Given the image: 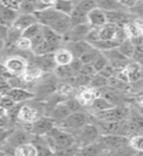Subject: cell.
<instances>
[{
  "instance_id": "8",
  "label": "cell",
  "mask_w": 143,
  "mask_h": 156,
  "mask_svg": "<svg viewBox=\"0 0 143 156\" xmlns=\"http://www.w3.org/2000/svg\"><path fill=\"white\" fill-rule=\"evenodd\" d=\"M131 109L127 105H116L110 109L93 112L92 117L101 121H121L127 119Z\"/></svg>"
},
{
  "instance_id": "36",
  "label": "cell",
  "mask_w": 143,
  "mask_h": 156,
  "mask_svg": "<svg viewBox=\"0 0 143 156\" xmlns=\"http://www.w3.org/2000/svg\"><path fill=\"white\" fill-rule=\"evenodd\" d=\"M100 54H101V51L97 50L96 48L93 47L90 51H88L86 54H84L80 58V60L82 61L83 63H91V65H92Z\"/></svg>"
},
{
  "instance_id": "16",
  "label": "cell",
  "mask_w": 143,
  "mask_h": 156,
  "mask_svg": "<svg viewBox=\"0 0 143 156\" xmlns=\"http://www.w3.org/2000/svg\"><path fill=\"white\" fill-rule=\"evenodd\" d=\"M46 73L44 72L40 67L37 66L36 65H34L32 62H29L28 67L26 68V72L23 73V75L22 76L23 80L27 83V84H34L38 80L42 79V77L45 75Z\"/></svg>"
},
{
  "instance_id": "26",
  "label": "cell",
  "mask_w": 143,
  "mask_h": 156,
  "mask_svg": "<svg viewBox=\"0 0 143 156\" xmlns=\"http://www.w3.org/2000/svg\"><path fill=\"white\" fill-rule=\"evenodd\" d=\"M96 7L105 12L116 11V10H127L129 11L119 0H96Z\"/></svg>"
},
{
  "instance_id": "18",
  "label": "cell",
  "mask_w": 143,
  "mask_h": 156,
  "mask_svg": "<svg viewBox=\"0 0 143 156\" xmlns=\"http://www.w3.org/2000/svg\"><path fill=\"white\" fill-rule=\"evenodd\" d=\"M88 23L91 24L92 27L100 28L108 23L106 12L99 8L93 9L88 14Z\"/></svg>"
},
{
  "instance_id": "32",
  "label": "cell",
  "mask_w": 143,
  "mask_h": 156,
  "mask_svg": "<svg viewBox=\"0 0 143 156\" xmlns=\"http://www.w3.org/2000/svg\"><path fill=\"white\" fill-rule=\"evenodd\" d=\"M120 45L119 42H117L116 40H105V39H99V40L96 41L92 44V46L96 48L97 50H99L101 52L108 51V50H112V49L118 48Z\"/></svg>"
},
{
  "instance_id": "3",
  "label": "cell",
  "mask_w": 143,
  "mask_h": 156,
  "mask_svg": "<svg viewBox=\"0 0 143 156\" xmlns=\"http://www.w3.org/2000/svg\"><path fill=\"white\" fill-rule=\"evenodd\" d=\"M72 134L75 136L76 144L80 147H83V146L96 143L101 136V132L96 123H90L89 122L81 129L73 132Z\"/></svg>"
},
{
  "instance_id": "47",
  "label": "cell",
  "mask_w": 143,
  "mask_h": 156,
  "mask_svg": "<svg viewBox=\"0 0 143 156\" xmlns=\"http://www.w3.org/2000/svg\"><path fill=\"white\" fill-rule=\"evenodd\" d=\"M9 115V110L4 107L3 105H0V119H4V118H8Z\"/></svg>"
},
{
  "instance_id": "15",
  "label": "cell",
  "mask_w": 143,
  "mask_h": 156,
  "mask_svg": "<svg viewBox=\"0 0 143 156\" xmlns=\"http://www.w3.org/2000/svg\"><path fill=\"white\" fill-rule=\"evenodd\" d=\"M98 95V91L95 88H92L90 86L87 87H82L80 88V91H79L75 98L79 101V102L83 105V106H90L92 105V102L93 101V100Z\"/></svg>"
},
{
  "instance_id": "17",
  "label": "cell",
  "mask_w": 143,
  "mask_h": 156,
  "mask_svg": "<svg viewBox=\"0 0 143 156\" xmlns=\"http://www.w3.org/2000/svg\"><path fill=\"white\" fill-rule=\"evenodd\" d=\"M38 23L35 14H26V13H19L18 17L15 20V22L11 27H14L21 31H23L32 24Z\"/></svg>"
},
{
  "instance_id": "41",
  "label": "cell",
  "mask_w": 143,
  "mask_h": 156,
  "mask_svg": "<svg viewBox=\"0 0 143 156\" xmlns=\"http://www.w3.org/2000/svg\"><path fill=\"white\" fill-rule=\"evenodd\" d=\"M0 4L8 9L19 12L22 1H19V0H0Z\"/></svg>"
},
{
  "instance_id": "25",
  "label": "cell",
  "mask_w": 143,
  "mask_h": 156,
  "mask_svg": "<svg viewBox=\"0 0 143 156\" xmlns=\"http://www.w3.org/2000/svg\"><path fill=\"white\" fill-rule=\"evenodd\" d=\"M116 106L112 101H110L108 99L104 98L103 96H97L93 101L92 102V105H90L91 109L93 112H98V111H103L106 109H110L112 107Z\"/></svg>"
},
{
  "instance_id": "45",
  "label": "cell",
  "mask_w": 143,
  "mask_h": 156,
  "mask_svg": "<svg viewBox=\"0 0 143 156\" xmlns=\"http://www.w3.org/2000/svg\"><path fill=\"white\" fill-rule=\"evenodd\" d=\"M9 30H10V27L6 26V24H2L0 23V39L6 43V40L9 35Z\"/></svg>"
},
{
  "instance_id": "12",
  "label": "cell",
  "mask_w": 143,
  "mask_h": 156,
  "mask_svg": "<svg viewBox=\"0 0 143 156\" xmlns=\"http://www.w3.org/2000/svg\"><path fill=\"white\" fill-rule=\"evenodd\" d=\"M102 53L104 54V56L107 58L109 63L115 68V69L117 70V72L122 70V69H124V68L127 66V63L131 61V60H130V58H127V57H125L124 55H123L118 48L112 49V50H108V51H104Z\"/></svg>"
},
{
  "instance_id": "23",
  "label": "cell",
  "mask_w": 143,
  "mask_h": 156,
  "mask_svg": "<svg viewBox=\"0 0 143 156\" xmlns=\"http://www.w3.org/2000/svg\"><path fill=\"white\" fill-rule=\"evenodd\" d=\"M13 154L17 156H36L39 155V151L32 141H27L18 145L14 149Z\"/></svg>"
},
{
  "instance_id": "48",
  "label": "cell",
  "mask_w": 143,
  "mask_h": 156,
  "mask_svg": "<svg viewBox=\"0 0 143 156\" xmlns=\"http://www.w3.org/2000/svg\"><path fill=\"white\" fill-rule=\"evenodd\" d=\"M39 1L41 2V4L44 7L48 8V7H53L57 0H39Z\"/></svg>"
},
{
  "instance_id": "24",
  "label": "cell",
  "mask_w": 143,
  "mask_h": 156,
  "mask_svg": "<svg viewBox=\"0 0 143 156\" xmlns=\"http://www.w3.org/2000/svg\"><path fill=\"white\" fill-rule=\"evenodd\" d=\"M39 0H23L19 7V13H26V14H35L40 10L45 9Z\"/></svg>"
},
{
  "instance_id": "38",
  "label": "cell",
  "mask_w": 143,
  "mask_h": 156,
  "mask_svg": "<svg viewBox=\"0 0 143 156\" xmlns=\"http://www.w3.org/2000/svg\"><path fill=\"white\" fill-rule=\"evenodd\" d=\"M130 144L134 150L137 152H143V134L134 135L130 139Z\"/></svg>"
},
{
  "instance_id": "5",
  "label": "cell",
  "mask_w": 143,
  "mask_h": 156,
  "mask_svg": "<svg viewBox=\"0 0 143 156\" xmlns=\"http://www.w3.org/2000/svg\"><path fill=\"white\" fill-rule=\"evenodd\" d=\"M97 140L102 145L103 149L110 150V152H118L119 150L123 151L131 146L130 138L123 135H101Z\"/></svg>"
},
{
  "instance_id": "44",
  "label": "cell",
  "mask_w": 143,
  "mask_h": 156,
  "mask_svg": "<svg viewBox=\"0 0 143 156\" xmlns=\"http://www.w3.org/2000/svg\"><path fill=\"white\" fill-rule=\"evenodd\" d=\"M83 65L84 63L82 62V61L80 60L79 58H73V61H72V62L70 63V66H71V68H72V70L75 72V74H78L79 72H80V70H81V68H82V66H83Z\"/></svg>"
},
{
  "instance_id": "2",
  "label": "cell",
  "mask_w": 143,
  "mask_h": 156,
  "mask_svg": "<svg viewBox=\"0 0 143 156\" xmlns=\"http://www.w3.org/2000/svg\"><path fill=\"white\" fill-rule=\"evenodd\" d=\"M45 139L53 152L57 154L76 144L74 135L58 126L53 128L47 135H45Z\"/></svg>"
},
{
  "instance_id": "51",
  "label": "cell",
  "mask_w": 143,
  "mask_h": 156,
  "mask_svg": "<svg viewBox=\"0 0 143 156\" xmlns=\"http://www.w3.org/2000/svg\"><path fill=\"white\" fill-rule=\"evenodd\" d=\"M0 63H2V58H1V55H0Z\"/></svg>"
},
{
  "instance_id": "29",
  "label": "cell",
  "mask_w": 143,
  "mask_h": 156,
  "mask_svg": "<svg viewBox=\"0 0 143 156\" xmlns=\"http://www.w3.org/2000/svg\"><path fill=\"white\" fill-rule=\"evenodd\" d=\"M117 29V24L107 23L105 26L99 28V39H105V40H111V39H113V40H115Z\"/></svg>"
},
{
  "instance_id": "27",
  "label": "cell",
  "mask_w": 143,
  "mask_h": 156,
  "mask_svg": "<svg viewBox=\"0 0 143 156\" xmlns=\"http://www.w3.org/2000/svg\"><path fill=\"white\" fill-rule=\"evenodd\" d=\"M124 27L129 38L132 39V38L143 36V26L142 23H138L137 21L132 20V21L126 23Z\"/></svg>"
},
{
  "instance_id": "40",
  "label": "cell",
  "mask_w": 143,
  "mask_h": 156,
  "mask_svg": "<svg viewBox=\"0 0 143 156\" xmlns=\"http://www.w3.org/2000/svg\"><path fill=\"white\" fill-rule=\"evenodd\" d=\"M108 65H109V62H108L107 58L104 56V54H103L102 52H101L100 55L98 56V58H96V60L95 61V62L92 63V66H93V67H95V69L96 70V72L101 71L103 68Z\"/></svg>"
},
{
  "instance_id": "4",
  "label": "cell",
  "mask_w": 143,
  "mask_h": 156,
  "mask_svg": "<svg viewBox=\"0 0 143 156\" xmlns=\"http://www.w3.org/2000/svg\"><path fill=\"white\" fill-rule=\"evenodd\" d=\"M2 65L10 76L22 77L28 67L29 61L22 55L14 54L3 60Z\"/></svg>"
},
{
  "instance_id": "37",
  "label": "cell",
  "mask_w": 143,
  "mask_h": 156,
  "mask_svg": "<svg viewBox=\"0 0 143 156\" xmlns=\"http://www.w3.org/2000/svg\"><path fill=\"white\" fill-rule=\"evenodd\" d=\"M42 29H43L42 24H40L39 23H36L32 24V26H30L29 27H27L26 29H24V30L23 31V36L27 37V38L32 40L37 34H39L42 31Z\"/></svg>"
},
{
  "instance_id": "21",
  "label": "cell",
  "mask_w": 143,
  "mask_h": 156,
  "mask_svg": "<svg viewBox=\"0 0 143 156\" xmlns=\"http://www.w3.org/2000/svg\"><path fill=\"white\" fill-rule=\"evenodd\" d=\"M54 58L58 66H69L72 62L74 56L70 52L69 49H67L65 46H62L60 49L54 53Z\"/></svg>"
},
{
  "instance_id": "49",
  "label": "cell",
  "mask_w": 143,
  "mask_h": 156,
  "mask_svg": "<svg viewBox=\"0 0 143 156\" xmlns=\"http://www.w3.org/2000/svg\"><path fill=\"white\" fill-rule=\"evenodd\" d=\"M5 47H6V43H5V41L0 39V52H1L2 50H4Z\"/></svg>"
},
{
  "instance_id": "13",
  "label": "cell",
  "mask_w": 143,
  "mask_h": 156,
  "mask_svg": "<svg viewBox=\"0 0 143 156\" xmlns=\"http://www.w3.org/2000/svg\"><path fill=\"white\" fill-rule=\"evenodd\" d=\"M134 14L130 13L127 10H116V11L106 12L107 22L109 23H114L117 26H125L126 23L132 21Z\"/></svg>"
},
{
  "instance_id": "46",
  "label": "cell",
  "mask_w": 143,
  "mask_h": 156,
  "mask_svg": "<svg viewBox=\"0 0 143 156\" xmlns=\"http://www.w3.org/2000/svg\"><path fill=\"white\" fill-rule=\"evenodd\" d=\"M134 100L135 104L137 105V106H138V108H139L138 111L143 114V92L139 93V94H136L134 98Z\"/></svg>"
},
{
  "instance_id": "14",
  "label": "cell",
  "mask_w": 143,
  "mask_h": 156,
  "mask_svg": "<svg viewBox=\"0 0 143 156\" xmlns=\"http://www.w3.org/2000/svg\"><path fill=\"white\" fill-rule=\"evenodd\" d=\"M16 104H24L35 98V94L26 88H11L7 94Z\"/></svg>"
},
{
  "instance_id": "11",
  "label": "cell",
  "mask_w": 143,
  "mask_h": 156,
  "mask_svg": "<svg viewBox=\"0 0 143 156\" xmlns=\"http://www.w3.org/2000/svg\"><path fill=\"white\" fill-rule=\"evenodd\" d=\"M39 117H41L39 110L36 107L27 104H23L17 112V119L23 124H32Z\"/></svg>"
},
{
  "instance_id": "1",
  "label": "cell",
  "mask_w": 143,
  "mask_h": 156,
  "mask_svg": "<svg viewBox=\"0 0 143 156\" xmlns=\"http://www.w3.org/2000/svg\"><path fill=\"white\" fill-rule=\"evenodd\" d=\"M38 23L43 27H47L54 31L65 35L71 28L72 24L70 17L60 13L54 7H48L35 13Z\"/></svg>"
},
{
  "instance_id": "53",
  "label": "cell",
  "mask_w": 143,
  "mask_h": 156,
  "mask_svg": "<svg viewBox=\"0 0 143 156\" xmlns=\"http://www.w3.org/2000/svg\"><path fill=\"white\" fill-rule=\"evenodd\" d=\"M142 134H143V132H142Z\"/></svg>"
},
{
  "instance_id": "50",
  "label": "cell",
  "mask_w": 143,
  "mask_h": 156,
  "mask_svg": "<svg viewBox=\"0 0 143 156\" xmlns=\"http://www.w3.org/2000/svg\"><path fill=\"white\" fill-rule=\"evenodd\" d=\"M71 1H73L74 3H75V5H76V4H78L79 2H81L82 0H71Z\"/></svg>"
},
{
  "instance_id": "28",
  "label": "cell",
  "mask_w": 143,
  "mask_h": 156,
  "mask_svg": "<svg viewBox=\"0 0 143 156\" xmlns=\"http://www.w3.org/2000/svg\"><path fill=\"white\" fill-rule=\"evenodd\" d=\"M75 6V3L71 0H57L53 7L60 13L66 15V16H70Z\"/></svg>"
},
{
  "instance_id": "43",
  "label": "cell",
  "mask_w": 143,
  "mask_h": 156,
  "mask_svg": "<svg viewBox=\"0 0 143 156\" xmlns=\"http://www.w3.org/2000/svg\"><path fill=\"white\" fill-rule=\"evenodd\" d=\"M97 73H99V74H101L102 76H104L106 78H110V77L115 76L117 74V70L109 63V65L106 66L101 71L97 72Z\"/></svg>"
},
{
  "instance_id": "20",
  "label": "cell",
  "mask_w": 143,
  "mask_h": 156,
  "mask_svg": "<svg viewBox=\"0 0 143 156\" xmlns=\"http://www.w3.org/2000/svg\"><path fill=\"white\" fill-rule=\"evenodd\" d=\"M70 113H72L71 110L69 109V107L67 106L65 101H63L58 102L57 105L53 106L49 116L52 117V118L56 121V124H57V122L61 121L65 118H66Z\"/></svg>"
},
{
  "instance_id": "39",
  "label": "cell",
  "mask_w": 143,
  "mask_h": 156,
  "mask_svg": "<svg viewBox=\"0 0 143 156\" xmlns=\"http://www.w3.org/2000/svg\"><path fill=\"white\" fill-rule=\"evenodd\" d=\"M76 7H78L86 14H89L91 11H92L93 9L97 8L96 0H82L81 2L76 4Z\"/></svg>"
},
{
  "instance_id": "31",
  "label": "cell",
  "mask_w": 143,
  "mask_h": 156,
  "mask_svg": "<svg viewBox=\"0 0 143 156\" xmlns=\"http://www.w3.org/2000/svg\"><path fill=\"white\" fill-rule=\"evenodd\" d=\"M70 21L71 24L73 26H77V24H82V23H88V14L83 12L78 7L75 6L72 14L70 15Z\"/></svg>"
},
{
  "instance_id": "33",
  "label": "cell",
  "mask_w": 143,
  "mask_h": 156,
  "mask_svg": "<svg viewBox=\"0 0 143 156\" xmlns=\"http://www.w3.org/2000/svg\"><path fill=\"white\" fill-rule=\"evenodd\" d=\"M14 48L18 50L19 53H32V48H33L32 41L31 39H29L27 37L22 36L18 40Z\"/></svg>"
},
{
  "instance_id": "35",
  "label": "cell",
  "mask_w": 143,
  "mask_h": 156,
  "mask_svg": "<svg viewBox=\"0 0 143 156\" xmlns=\"http://www.w3.org/2000/svg\"><path fill=\"white\" fill-rule=\"evenodd\" d=\"M107 86H108V78L102 76L99 73H96L95 76L92 77L90 87L95 88L96 90H100V89H104Z\"/></svg>"
},
{
  "instance_id": "34",
  "label": "cell",
  "mask_w": 143,
  "mask_h": 156,
  "mask_svg": "<svg viewBox=\"0 0 143 156\" xmlns=\"http://www.w3.org/2000/svg\"><path fill=\"white\" fill-rule=\"evenodd\" d=\"M55 75L62 80H68L72 78L73 76H75V72L72 70V68L70 66H57L55 69Z\"/></svg>"
},
{
  "instance_id": "7",
  "label": "cell",
  "mask_w": 143,
  "mask_h": 156,
  "mask_svg": "<svg viewBox=\"0 0 143 156\" xmlns=\"http://www.w3.org/2000/svg\"><path fill=\"white\" fill-rule=\"evenodd\" d=\"M95 123L99 128L101 135H123L127 136L131 134L127 119L121 121H101L97 120Z\"/></svg>"
},
{
  "instance_id": "9",
  "label": "cell",
  "mask_w": 143,
  "mask_h": 156,
  "mask_svg": "<svg viewBox=\"0 0 143 156\" xmlns=\"http://www.w3.org/2000/svg\"><path fill=\"white\" fill-rule=\"evenodd\" d=\"M92 27L90 23H82L73 26L65 35H63V41L65 44L69 42H76L80 40H86L89 32Z\"/></svg>"
},
{
  "instance_id": "42",
  "label": "cell",
  "mask_w": 143,
  "mask_h": 156,
  "mask_svg": "<svg viewBox=\"0 0 143 156\" xmlns=\"http://www.w3.org/2000/svg\"><path fill=\"white\" fill-rule=\"evenodd\" d=\"M79 73H81V74H84V75H87V76H90V77H92V76H95L97 72L93 66L91 65V63H84Z\"/></svg>"
},
{
  "instance_id": "30",
  "label": "cell",
  "mask_w": 143,
  "mask_h": 156,
  "mask_svg": "<svg viewBox=\"0 0 143 156\" xmlns=\"http://www.w3.org/2000/svg\"><path fill=\"white\" fill-rule=\"evenodd\" d=\"M119 51L124 55L125 57H127V58L131 60L132 57H134V54L135 51V45L134 43L132 42V40L131 38H127L126 40H124L123 42L120 43L119 47Z\"/></svg>"
},
{
  "instance_id": "52",
  "label": "cell",
  "mask_w": 143,
  "mask_h": 156,
  "mask_svg": "<svg viewBox=\"0 0 143 156\" xmlns=\"http://www.w3.org/2000/svg\"><path fill=\"white\" fill-rule=\"evenodd\" d=\"M19 1H22V2H23V0H19Z\"/></svg>"
},
{
  "instance_id": "6",
  "label": "cell",
  "mask_w": 143,
  "mask_h": 156,
  "mask_svg": "<svg viewBox=\"0 0 143 156\" xmlns=\"http://www.w3.org/2000/svg\"><path fill=\"white\" fill-rule=\"evenodd\" d=\"M89 122H90L89 115L86 114L85 112H83L82 110H80V111L72 112L66 118L57 122V126L63 130L70 132V133H73V132L81 129L82 127L88 124Z\"/></svg>"
},
{
  "instance_id": "10",
  "label": "cell",
  "mask_w": 143,
  "mask_h": 156,
  "mask_svg": "<svg viewBox=\"0 0 143 156\" xmlns=\"http://www.w3.org/2000/svg\"><path fill=\"white\" fill-rule=\"evenodd\" d=\"M57 126L56 121L50 116H41L31 124L30 134L33 136H45Z\"/></svg>"
},
{
  "instance_id": "19",
  "label": "cell",
  "mask_w": 143,
  "mask_h": 156,
  "mask_svg": "<svg viewBox=\"0 0 143 156\" xmlns=\"http://www.w3.org/2000/svg\"><path fill=\"white\" fill-rule=\"evenodd\" d=\"M65 46L69 49L70 52L73 54L74 58H80L84 54H86L88 51H90L91 49L93 48V46L90 42L87 40H80L76 42H69L65 44Z\"/></svg>"
},
{
  "instance_id": "22",
  "label": "cell",
  "mask_w": 143,
  "mask_h": 156,
  "mask_svg": "<svg viewBox=\"0 0 143 156\" xmlns=\"http://www.w3.org/2000/svg\"><path fill=\"white\" fill-rule=\"evenodd\" d=\"M27 134H30L29 132L26 131H13L11 132V134L9 135V136L6 140V143H8L11 146H13L14 149L17 147L18 145L27 143L28 140V136Z\"/></svg>"
}]
</instances>
